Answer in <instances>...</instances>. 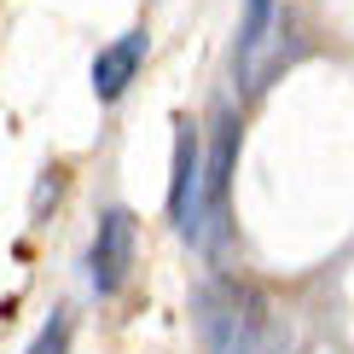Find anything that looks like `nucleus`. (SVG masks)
I'll use <instances>...</instances> for the list:
<instances>
[{"label": "nucleus", "instance_id": "f257e3e1", "mask_svg": "<svg viewBox=\"0 0 354 354\" xmlns=\"http://www.w3.org/2000/svg\"><path fill=\"white\" fill-rule=\"evenodd\" d=\"M198 326L209 354H290V337L273 319V308L232 279H209L198 290Z\"/></svg>", "mask_w": 354, "mask_h": 354}, {"label": "nucleus", "instance_id": "f03ea898", "mask_svg": "<svg viewBox=\"0 0 354 354\" xmlns=\"http://www.w3.org/2000/svg\"><path fill=\"white\" fill-rule=\"evenodd\" d=\"M134 256H140V221L134 209L111 203L93 227V244H87V279H93V297H116L134 273Z\"/></svg>", "mask_w": 354, "mask_h": 354}, {"label": "nucleus", "instance_id": "7ed1b4c3", "mask_svg": "<svg viewBox=\"0 0 354 354\" xmlns=\"http://www.w3.org/2000/svg\"><path fill=\"white\" fill-rule=\"evenodd\" d=\"M169 221L180 227L186 244L209 250V239H203V145H198V128L174 122V174H169Z\"/></svg>", "mask_w": 354, "mask_h": 354}, {"label": "nucleus", "instance_id": "20e7f679", "mask_svg": "<svg viewBox=\"0 0 354 354\" xmlns=\"http://www.w3.org/2000/svg\"><path fill=\"white\" fill-rule=\"evenodd\" d=\"M232 163H239V116L221 111L215 140L203 151V239H209V250L227 239L232 221Z\"/></svg>", "mask_w": 354, "mask_h": 354}, {"label": "nucleus", "instance_id": "39448f33", "mask_svg": "<svg viewBox=\"0 0 354 354\" xmlns=\"http://www.w3.org/2000/svg\"><path fill=\"white\" fill-rule=\"evenodd\" d=\"M145 53H151V35H145V29H128V35H116L111 47H99V58H93V93H99V105H116V99L134 87Z\"/></svg>", "mask_w": 354, "mask_h": 354}, {"label": "nucleus", "instance_id": "423d86ee", "mask_svg": "<svg viewBox=\"0 0 354 354\" xmlns=\"http://www.w3.org/2000/svg\"><path fill=\"white\" fill-rule=\"evenodd\" d=\"M273 18H279V0H244V18H239V47H232V64H239V76H244V82L256 76V53H261V41H268Z\"/></svg>", "mask_w": 354, "mask_h": 354}, {"label": "nucleus", "instance_id": "0eeeda50", "mask_svg": "<svg viewBox=\"0 0 354 354\" xmlns=\"http://www.w3.org/2000/svg\"><path fill=\"white\" fill-rule=\"evenodd\" d=\"M24 354H70V314L64 308H53V319L35 331V343H29Z\"/></svg>", "mask_w": 354, "mask_h": 354}]
</instances>
